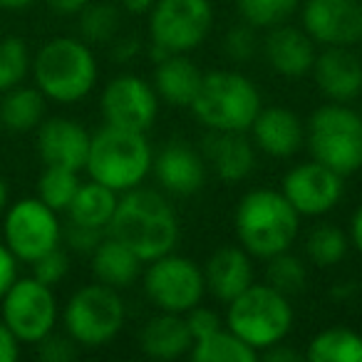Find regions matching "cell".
I'll return each instance as SVG.
<instances>
[{
  "label": "cell",
  "instance_id": "cell-1",
  "mask_svg": "<svg viewBox=\"0 0 362 362\" xmlns=\"http://www.w3.org/2000/svg\"><path fill=\"white\" fill-rule=\"evenodd\" d=\"M107 233L149 263L174 251L181 238V226L164 192L136 187L119 194Z\"/></svg>",
  "mask_w": 362,
  "mask_h": 362
},
{
  "label": "cell",
  "instance_id": "cell-2",
  "mask_svg": "<svg viewBox=\"0 0 362 362\" xmlns=\"http://www.w3.org/2000/svg\"><path fill=\"white\" fill-rule=\"evenodd\" d=\"M238 246L258 261L291 251L300 233V214L283 197L281 189H251L238 199L233 214Z\"/></svg>",
  "mask_w": 362,
  "mask_h": 362
},
{
  "label": "cell",
  "instance_id": "cell-3",
  "mask_svg": "<svg viewBox=\"0 0 362 362\" xmlns=\"http://www.w3.org/2000/svg\"><path fill=\"white\" fill-rule=\"evenodd\" d=\"M30 70L37 90L47 100L60 102V105L85 100L95 90L97 77H100L92 45H87L82 37L67 35L47 40L33 57Z\"/></svg>",
  "mask_w": 362,
  "mask_h": 362
},
{
  "label": "cell",
  "instance_id": "cell-4",
  "mask_svg": "<svg viewBox=\"0 0 362 362\" xmlns=\"http://www.w3.org/2000/svg\"><path fill=\"white\" fill-rule=\"evenodd\" d=\"M154 149L144 132L105 124L90 139L85 171L117 194L141 187L151 174Z\"/></svg>",
  "mask_w": 362,
  "mask_h": 362
},
{
  "label": "cell",
  "instance_id": "cell-5",
  "mask_svg": "<svg viewBox=\"0 0 362 362\" xmlns=\"http://www.w3.org/2000/svg\"><path fill=\"white\" fill-rule=\"evenodd\" d=\"M263 100L256 82L238 70L204 72L192 115L214 132H248L261 112Z\"/></svg>",
  "mask_w": 362,
  "mask_h": 362
},
{
  "label": "cell",
  "instance_id": "cell-6",
  "mask_svg": "<svg viewBox=\"0 0 362 362\" xmlns=\"http://www.w3.org/2000/svg\"><path fill=\"white\" fill-rule=\"evenodd\" d=\"M226 327L233 330L243 342L261 352L266 347L283 342L293 330L296 313H293L291 298L283 296L268 283H256L238 293L231 303H226Z\"/></svg>",
  "mask_w": 362,
  "mask_h": 362
},
{
  "label": "cell",
  "instance_id": "cell-7",
  "mask_svg": "<svg viewBox=\"0 0 362 362\" xmlns=\"http://www.w3.org/2000/svg\"><path fill=\"white\" fill-rule=\"evenodd\" d=\"M305 146L310 159L347 176L362 169V112L345 102H327L305 124Z\"/></svg>",
  "mask_w": 362,
  "mask_h": 362
},
{
  "label": "cell",
  "instance_id": "cell-8",
  "mask_svg": "<svg viewBox=\"0 0 362 362\" xmlns=\"http://www.w3.org/2000/svg\"><path fill=\"white\" fill-rule=\"evenodd\" d=\"M65 332L80 347H102L122 332L127 322V305L119 291L105 283L77 288L62 310Z\"/></svg>",
  "mask_w": 362,
  "mask_h": 362
},
{
  "label": "cell",
  "instance_id": "cell-9",
  "mask_svg": "<svg viewBox=\"0 0 362 362\" xmlns=\"http://www.w3.org/2000/svg\"><path fill=\"white\" fill-rule=\"evenodd\" d=\"M211 0H156L149 11V42L166 55L199 50L211 35Z\"/></svg>",
  "mask_w": 362,
  "mask_h": 362
},
{
  "label": "cell",
  "instance_id": "cell-10",
  "mask_svg": "<svg viewBox=\"0 0 362 362\" xmlns=\"http://www.w3.org/2000/svg\"><path fill=\"white\" fill-rule=\"evenodd\" d=\"M141 283L149 303L161 313L187 315L192 308L202 305L206 296L204 268L194 258L179 256L174 251L149 261L141 273Z\"/></svg>",
  "mask_w": 362,
  "mask_h": 362
},
{
  "label": "cell",
  "instance_id": "cell-11",
  "mask_svg": "<svg viewBox=\"0 0 362 362\" xmlns=\"http://www.w3.org/2000/svg\"><path fill=\"white\" fill-rule=\"evenodd\" d=\"M55 291L37 278H16L0 298V317L21 342L37 345L57 325Z\"/></svg>",
  "mask_w": 362,
  "mask_h": 362
},
{
  "label": "cell",
  "instance_id": "cell-12",
  "mask_svg": "<svg viewBox=\"0 0 362 362\" xmlns=\"http://www.w3.org/2000/svg\"><path fill=\"white\" fill-rule=\"evenodd\" d=\"M62 241V223L40 199H21L11 204L3 221V243L23 263H33Z\"/></svg>",
  "mask_w": 362,
  "mask_h": 362
},
{
  "label": "cell",
  "instance_id": "cell-13",
  "mask_svg": "<svg viewBox=\"0 0 362 362\" xmlns=\"http://www.w3.org/2000/svg\"><path fill=\"white\" fill-rule=\"evenodd\" d=\"M159 95L144 77L124 75L112 77L100 95V112L105 124L132 132H149L159 117Z\"/></svg>",
  "mask_w": 362,
  "mask_h": 362
},
{
  "label": "cell",
  "instance_id": "cell-14",
  "mask_svg": "<svg viewBox=\"0 0 362 362\" xmlns=\"http://www.w3.org/2000/svg\"><path fill=\"white\" fill-rule=\"evenodd\" d=\"M281 192L298 214L317 218L330 214L345 194V176L330 166L310 159L288 169L281 179Z\"/></svg>",
  "mask_w": 362,
  "mask_h": 362
},
{
  "label": "cell",
  "instance_id": "cell-15",
  "mask_svg": "<svg viewBox=\"0 0 362 362\" xmlns=\"http://www.w3.org/2000/svg\"><path fill=\"white\" fill-rule=\"evenodd\" d=\"M300 28L322 47H355L362 42V0H305Z\"/></svg>",
  "mask_w": 362,
  "mask_h": 362
},
{
  "label": "cell",
  "instance_id": "cell-16",
  "mask_svg": "<svg viewBox=\"0 0 362 362\" xmlns=\"http://www.w3.org/2000/svg\"><path fill=\"white\" fill-rule=\"evenodd\" d=\"M151 174L164 194L171 197H194L204 189L209 176V166L202 151L187 141H169L154 154Z\"/></svg>",
  "mask_w": 362,
  "mask_h": 362
},
{
  "label": "cell",
  "instance_id": "cell-17",
  "mask_svg": "<svg viewBox=\"0 0 362 362\" xmlns=\"http://www.w3.org/2000/svg\"><path fill=\"white\" fill-rule=\"evenodd\" d=\"M310 75L327 102L350 105L362 97V57L352 47H322Z\"/></svg>",
  "mask_w": 362,
  "mask_h": 362
},
{
  "label": "cell",
  "instance_id": "cell-18",
  "mask_svg": "<svg viewBox=\"0 0 362 362\" xmlns=\"http://www.w3.org/2000/svg\"><path fill=\"white\" fill-rule=\"evenodd\" d=\"M199 151L209 171H214V176L226 184H241L256 169V146L248 132L206 129Z\"/></svg>",
  "mask_w": 362,
  "mask_h": 362
},
{
  "label": "cell",
  "instance_id": "cell-19",
  "mask_svg": "<svg viewBox=\"0 0 362 362\" xmlns=\"http://www.w3.org/2000/svg\"><path fill=\"white\" fill-rule=\"evenodd\" d=\"M248 134L258 151L273 159H291L305 146V122L288 107H261Z\"/></svg>",
  "mask_w": 362,
  "mask_h": 362
},
{
  "label": "cell",
  "instance_id": "cell-20",
  "mask_svg": "<svg viewBox=\"0 0 362 362\" xmlns=\"http://www.w3.org/2000/svg\"><path fill=\"white\" fill-rule=\"evenodd\" d=\"M92 134L75 119L52 117L37 127V154L45 166L85 171Z\"/></svg>",
  "mask_w": 362,
  "mask_h": 362
},
{
  "label": "cell",
  "instance_id": "cell-21",
  "mask_svg": "<svg viewBox=\"0 0 362 362\" xmlns=\"http://www.w3.org/2000/svg\"><path fill=\"white\" fill-rule=\"evenodd\" d=\"M261 50L268 67L276 75L288 77V80H300V77L310 75L313 62H315L317 55L313 37L303 28L288 25V23L266 30Z\"/></svg>",
  "mask_w": 362,
  "mask_h": 362
},
{
  "label": "cell",
  "instance_id": "cell-22",
  "mask_svg": "<svg viewBox=\"0 0 362 362\" xmlns=\"http://www.w3.org/2000/svg\"><path fill=\"white\" fill-rule=\"evenodd\" d=\"M204 281L206 293L218 303H231L253 283V258L241 246H221L204 263Z\"/></svg>",
  "mask_w": 362,
  "mask_h": 362
},
{
  "label": "cell",
  "instance_id": "cell-23",
  "mask_svg": "<svg viewBox=\"0 0 362 362\" xmlns=\"http://www.w3.org/2000/svg\"><path fill=\"white\" fill-rule=\"evenodd\" d=\"M136 342H139V350L146 357L159 362H171L189 355V350L194 345V337L187 325V317L179 315V313L159 310L154 317H149L141 325Z\"/></svg>",
  "mask_w": 362,
  "mask_h": 362
},
{
  "label": "cell",
  "instance_id": "cell-24",
  "mask_svg": "<svg viewBox=\"0 0 362 362\" xmlns=\"http://www.w3.org/2000/svg\"><path fill=\"white\" fill-rule=\"evenodd\" d=\"M204 72L197 67V62L184 52H171L156 60L154 67V85L161 102L171 107H192L194 97L202 85Z\"/></svg>",
  "mask_w": 362,
  "mask_h": 362
},
{
  "label": "cell",
  "instance_id": "cell-25",
  "mask_svg": "<svg viewBox=\"0 0 362 362\" xmlns=\"http://www.w3.org/2000/svg\"><path fill=\"white\" fill-rule=\"evenodd\" d=\"M92 273L105 286L115 288V291H124V288L134 286L136 281H141L144 261L132 248H127L124 243L107 233L100 246L92 251Z\"/></svg>",
  "mask_w": 362,
  "mask_h": 362
},
{
  "label": "cell",
  "instance_id": "cell-26",
  "mask_svg": "<svg viewBox=\"0 0 362 362\" xmlns=\"http://www.w3.org/2000/svg\"><path fill=\"white\" fill-rule=\"evenodd\" d=\"M117 202H119V194L107 189L100 181L90 179L80 184V189H77L75 199H72V204L67 206L65 214L70 218V223L107 231L112 216H115Z\"/></svg>",
  "mask_w": 362,
  "mask_h": 362
},
{
  "label": "cell",
  "instance_id": "cell-27",
  "mask_svg": "<svg viewBox=\"0 0 362 362\" xmlns=\"http://www.w3.org/2000/svg\"><path fill=\"white\" fill-rule=\"evenodd\" d=\"M47 97L37 87H13L3 92L0 102V124L11 132H33L45 119Z\"/></svg>",
  "mask_w": 362,
  "mask_h": 362
},
{
  "label": "cell",
  "instance_id": "cell-28",
  "mask_svg": "<svg viewBox=\"0 0 362 362\" xmlns=\"http://www.w3.org/2000/svg\"><path fill=\"white\" fill-rule=\"evenodd\" d=\"M305 360L310 362H362V335L352 327L332 325L315 332L308 342Z\"/></svg>",
  "mask_w": 362,
  "mask_h": 362
},
{
  "label": "cell",
  "instance_id": "cell-29",
  "mask_svg": "<svg viewBox=\"0 0 362 362\" xmlns=\"http://www.w3.org/2000/svg\"><path fill=\"white\" fill-rule=\"evenodd\" d=\"M189 357L194 362H256L258 352L223 325L221 330L194 342Z\"/></svg>",
  "mask_w": 362,
  "mask_h": 362
},
{
  "label": "cell",
  "instance_id": "cell-30",
  "mask_svg": "<svg viewBox=\"0 0 362 362\" xmlns=\"http://www.w3.org/2000/svg\"><path fill=\"white\" fill-rule=\"evenodd\" d=\"M350 251V236L335 223H315L305 233V256L317 268H335Z\"/></svg>",
  "mask_w": 362,
  "mask_h": 362
},
{
  "label": "cell",
  "instance_id": "cell-31",
  "mask_svg": "<svg viewBox=\"0 0 362 362\" xmlns=\"http://www.w3.org/2000/svg\"><path fill=\"white\" fill-rule=\"evenodd\" d=\"M80 184V171L65 166H45L37 179V199L45 202L52 211L62 214L72 204Z\"/></svg>",
  "mask_w": 362,
  "mask_h": 362
},
{
  "label": "cell",
  "instance_id": "cell-32",
  "mask_svg": "<svg viewBox=\"0 0 362 362\" xmlns=\"http://www.w3.org/2000/svg\"><path fill=\"white\" fill-rule=\"evenodd\" d=\"M303 0H236V13L246 25L256 30H271L288 23Z\"/></svg>",
  "mask_w": 362,
  "mask_h": 362
},
{
  "label": "cell",
  "instance_id": "cell-33",
  "mask_svg": "<svg viewBox=\"0 0 362 362\" xmlns=\"http://www.w3.org/2000/svg\"><path fill=\"white\" fill-rule=\"evenodd\" d=\"M119 8L112 3H90L80 11V37L87 45H110L119 35Z\"/></svg>",
  "mask_w": 362,
  "mask_h": 362
},
{
  "label": "cell",
  "instance_id": "cell-34",
  "mask_svg": "<svg viewBox=\"0 0 362 362\" xmlns=\"http://www.w3.org/2000/svg\"><path fill=\"white\" fill-rule=\"evenodd\" d=\"M266 283L283 296H298L308 288V266L300 256L283 251L266 261Z\"/></svg>",
  "mask_w": 362,
  "mask_h": 362
},
{
  "label": "cell",
  "instance_id": "cell-35",
  "mask_svg": "<svg viewBox=\"0 0 362 362\" xmlns=\"http://www.w3.org/2000/svg\"><path fill=\"white\" fill-rule=\"evenodd\" d=\"M33 65V57L23 37L6 35L0 37V92L23 85Z\"/></svg>",
  "mask_w": 362,
  "mask_h": 362
},
{
  "label": "cell",
  "instance_id": "cell-36",
  "mask_svg": "<svg viewBox=\"0 0 362 362\" xmlns=\"http://www.w3.org/2000/svg\"><path fill=\"white\" fill-rule=\"evenodd\" d=\"M258 47H261V40H258V30L246 23H238V25L228 28L226 35L221 40V52L223 57H228L236 65H243V62H251L256 57Z\"/></svg>",
  "mask_w": 362,
  "mask_h": 362
},
{
  "label": "cell",
  "instance_id": "cell-37",
  "mask_svg": "<svg viewBox=\"0 0 362 362\" xmlns=\"http://www.w3.org/2000/svg\"><path fill=\"white\" fill-rule=\"evenodd\" d=\"M30 266H33V278H37V281L45 283V286L55 288L57 283L67 276V271H70V256L57 246V248H52V251H47L45 256H40L37 261H33Z\"/></svg>",
  "mask_w": 362,
  "mask_h": 362
},
{
  "label": "cell",
  "instance_id": "cell-38",
  "mask_svg": "<svg viewBox=\"0 0 362 362\" xmlns=\"http://www.w3.org/2000/svg\"><path fill=\"white\" fill-rule=\"evenodd\" d=\"M77 355H80V345L67 332L60 335V332L52 330L50 335H45L37 342V357L45 362H67L75 360Z\"/></svg>",
  "mask_w": 362,
  "mask_h": 362
},
{
  "label": "cell",
  "instance_id": "cell-39",
  "mask_svg": "<svg viewBox=\"0 0 362 362\" xmlns=\"http://www.w3.org/2000/svg\"><path fill=\"white\" fill-rule=\"evenodd\" d=\"M184 317H187V325H189V330H192L194 342L202 340V337H206V335H211V332L221 330V327L226 325V322H223V317L218 315L216 310L206 308L204 303H202V305H197V308H192V310H189Z\"/></svg>",
  "mask_w": 362,
  "mask_h": 362
},
{
  "label": "cell",
  "instance_id": "cell-40",
  "mask_svg": "<svg viewBox=\"0 0 362 362\" xmlns=\"http://www.w3.org/2000/svg\"><path fill=\"white\" fill-rule=\"evenodd\" d=\"M62 236H65L67 246H70L72 251L90 253L92 256V251L100 246L102 238L107 236V231H102V228H87V226H80V223H67Z\"/></svg>",
  "mask_w": 362,
  "mask_h": 362
},
{
  "label": "cell",
  "instance_id": "cell-41",
  "mask_svg": "<svg viewBox=\"0 0 362 362\" xmlns=\"http://www.w3.org/2000/svg\"><path fill=\"white\" fill-rule=\"evenodd\" d=\"M18 278V258L11 253V248L0 241V298L6 296V291L13 286Z\"/></svg>",
  "mask_w": 362,
  "mask_h": 362
},
{
  "label": "cell",
  "instance_id": "cell-42",
  "mask_svg": "<svg viewBox=\"0 0 362 362\" xmlns=\"http://www.w3.org/2000/svg\"><path fill=\"white\" fill-rule=\"evenodd\" d=\"M110 47H112V57H115L117 62H129L141 52V40L136 35L115 37V40L110 42Z\"/></svg>",
  "mask_w": 362,
  "mask_h": 362
},
{
  "label": "cell",
  "instance_id": "cell-43",
  "mask_svg": "<svg viewBox=\"0 0 362 362\" xmlns=\"http://www.w3.org/2000/svg\"><path fill=\"white\" fill-rule=\"evenodd\" d=\"M21 355V340L11 332V327L0 317V362H13Z\"/></svg>",
  "mask_w": 362,
  "mask_h": 362
},
{
  "label": "cell",
  "instance_id": "cell-44",
  "mask_svg": "<svg viewBox=\"0 0 362 362\" xmlns=\"http://www.w3.org/2000/svg\"><path fill=\"white\" fill-rule=\"evenodd\" d=\"M261 357L271 362H300V360H305V352L293 350V347L286 345V340H283V342H276V345L266 347V350L261 352Z\"/></svg>",
  "mask_w": 362,
  "mask_h": 362
},
{
  "label": "cell",
  "instance_id": "cell-45",
  "mask_svg": "<svg viewBox=\"0 0 362 362\" xmlns=\"http://www.w3.org/2000/svg\"><path fill=\"white\" fill-rule=\"evenodd\" d=\"M92 0H47V6L60 16H80L85 6H90Z\"/></svg>",
  "mask_w": 362,
  "mask_h": 362
},
{
  "label": "cell",
  "instance_id": "cell-46",
  "mask_svg": "<svg viewBox=\"0 0 362 362\" xmlns=\"http://www.w3.org/2000/svg\"><path fill=\"white\" fill-rule=\"evenodd\" d=\"M347 236H350V246L362 256V204L355 209V214H352L350 228H347Z\"/></svg>",
  "mask_w": 362,
  "mask_h": 362
},
{
  "label": "cell",
  "instance_id": "cell-47",
  "mask_svg": "<svg viewBox=\"0 0 362 362\" xmlns=\"http://www.w3.org/2000/svg\"><path fill=\"white\" fill-rule=\"evenodd\" d=\"M156 0H119V8L129 16H149V11L154 8Z\"/></svg>",
  "mask_w": 362,
  "mask_h": 362
},
{
  "label": "cell",
  "instance_id": "cell-48",
  "mask_svg": "<svg viewBox=\"0 0 362 362\" xmlns=\"http://www.w3.org/2000/svg\"><path fill=\"white\" fill-rule=\"evenodd\" d=\"M357 293V286L355 281H345V283H337L335 288H332V296L335 298H342V300H347V298H352Z\"/></svg>",
  "mask_w": 362,
  "mask_h": 362
},
{
  "label": "cell",
  "instance_id": "cell-49",
  "mask_svg": "<svg viewBox=\"0 0 362 362\" xmlns=\"http://www.w3.org/2000/svg\"><path fill=\"white\" fill-rule=\"evenodd\" d=\"M33 3H35V0H0V8H3V11H25Z\"/></svg>",
  "mask_w": 362,
  "mask_h": 362
},
{
  "label": "cell",
  "instance_id": "cell-50",
  "mask_svg": "<svg viewBox=\"0 0 362 362\" xmlns=\"http://www.w3.org/2000/svg\"><path fill=\"white\" fill-rule=\"evenodd\" d=\"M8 209V184H6V179L0 176V214L6 211Z\"/></svg>",
  "mask_w": 362,
  "mask_h": 362
},
{
  "label": "cell",
  "instance_id": "cell-51",
  "mask_svg": "<svg viewBox=\"0 0 362 362\" xmlns=\"http://www.w3.org/2000/svg\"><path fill=\"white\" fill-rule=\"evenodd\" d=\"M360 112H362V110H360Z\"/></svg>",
  "mask_w": 362,
  "mask_h": 362
}]
</instances>
